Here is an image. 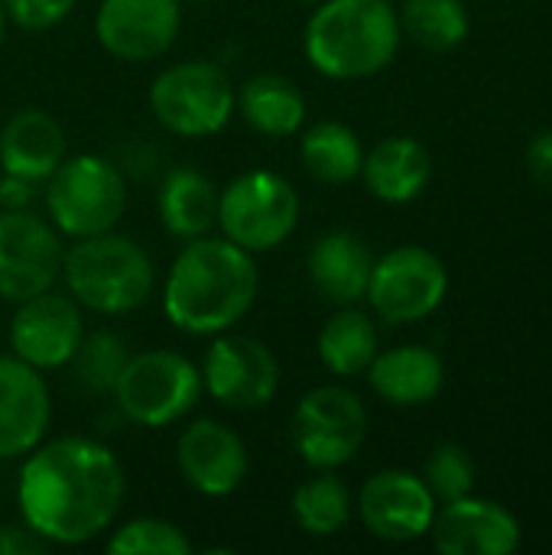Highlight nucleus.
<instances>
[{
    "label": "nucleus",
    "instance_id": "1",
    "mask_svg": "<svg viewBox=\"0 0 552 555\" xmlns=\"http://www.w3.org/2000/svg\"><path fill=\"white\" fill-rule=\"evenodd\" d=\"M127 478L114 452L85 436L39 442L20 472L23 524L46 543L78 546L104 533L120 514Z\"/></svg>",
    "mask_w": 552,
    "mask_h": 555
},
{
    "label": "nucleus",
    "instance_id": "2",
    "mask_svg": "<svg viewBox=\"0 0 552 555\" xmlns=\"http://www.w3.org/2000/svg\"><path fill=\"white\" fill-rule=\"evenodd\" d=\"M260 289L254 254L228 237L185 241L163 286L169 322L189 335H218L241 322Z\"/></svg>",
    "mask_w": 552,
    "mask_h": 555
},
{
    "label": "nucleus",
    "instance_id": "3",
    "mask_svg": "<svg viewBox=\"0 0 552 555\" xmlns=\"http://www.w3.org/2000/svg\"><path fill=\"white\" fill-rule=\"evenodd\" d=\"M403 29L387 0H322L306 23V59L316 72L355 81L387 68L400 49Z\"/></svg>",
    "mask_w": 552,
    "mask_h": 555
},
{
    "label": "nucleus",
    "instance_id": "4",
    "mask_svg": "<svg viewBox=\"0 0 552 555\" xmlns=\"http://www.w3.org/2000/svg\"><path fill=\"white\" fill-rule=\"evenodd\" d=\"M68 296L98 315H127L140 309L156 286L150 254L114 231L78 237L62 257Z\"/></svg>",
    "mask_w": 552,
    "mask_h": 555
},
{
    "label": "nucleus",
    "instance_id": "5",
    "mask_svg": "<svg viewBox=\"0 0 552 555\" xmlns=\"http://www.w3.org/2000/svg\"><path fill=\"white\" fill-rule=\"evenodd\" d=\"M46 208L55 231L68 237H94L114 231L127 205V182L104 156H72L46 179Z\"/></svg>",
    "mask_w": 552,
    "mask_h": 555
},
{
    "label": "nucleus",
    "instance_id": "6",
    "mask_svg": "<svg viewBox=\"0 0 552 555\" xmlns=\"http://www.w3.org/2000/svg\"><path fill=\"white\" fill-rule=\"evenodd\" d=\"M120 413L146 429L179 423L202 397V371L179 351H140L130 354L117 387Z\"/></svg>",
    "mask_w": 552,
    "mask_h": 555
},
{
    "label": "nucleus",
    "instance_id": "7",
    "mask_svg": "<svg viewBox=\"0 0 552 555\" xmlns=\"http://www.w3.org/2000/svg\"><path fill=\"white\" fill-rule=\"evenodd\" d=\"M234 104L238 91L231 78L205 59L169 65L150 85L153 117L179 137L218 133L231 120Z\"/></svg>",
    "mask_w": 552,
    "mask_h": 555
},
{
    "label": "nucleus",
    "instance_id": "8",
    "mask_svg": "<svg viewBox=\"0 0 552 555\" xmlns=\"http://www.w3.org/2000/svg\"><path fill=\"white\" fill-rule=\"evenodd\" d=\"M218 224L228 241L251 254L273 250L299 224V195L277 172H244L218 192Z\"/></svg>",
    "mask_w": 552,
    "mask_h": 555
},
{
    "label": "nucleus",
    "instance_id": "9",
    "mask_svg": "<svg viewBox=\"0 0 552 555\" xmlns=\"http://www.w3.org/2000/svg\"><path fill=\"white\" fill-rule=\"evenodd\" d=\"M290 436L309 468L335 472L361 452L368 439V410L348 387H316L299 400Z\"/></svg>",
    "mask_w": 552,
    "mask_h": 555
},
{
    "label": "nucleus",
    "instance_id": "10",
    "mask_svg": "<svg viewBox=\"0 0 552 555\" xmlns=\"http://www.w3.org/2000/svg\"><path fill=\"white\" fill-rule=\"evenodd\" d=\"M446 289H449L446 263L426 247L403 244L387 250L381 260H374L364 299L384 322L407 325L433 315L442 306Z\"/></svg>",
    "mask_w": 552,
    "mask_h": 555
},
{
    "label": "nucleus",
    "instance_id": "11",
    "mask_svg": "<svg viewBox=\"0 0 552 555\" xmlns=\"http://www.w3.org/2000/svg\"><path fill=\"white\" fill-rule=\"evenodd\" d=\"M62 241L55 224L29 208L0 211V296L26 302L49 293L62 273Z\"/></svg>",
    "mask_w": 552,
    "mask_h": 555
},
{
    "label": "nucleus",
    "instance_id": "12",
    "mask_svg": "<svg viewBox=\"0 0 552 555\" xmlns=\"http://www.w3.org/2000/svg\"><path fill=\"white\" fill-rule=\"evenodd\" d=\"M202 387L221 406L257 410L277 397L280 361L264 341L251 335H228L208 348L202 367Z\"/></svg>",
    "mask_w": 552,
    "mask_h": 555
},
{
    "label": "nucleus",
    "instance_id": "13",
    "mask_svg": "<svg viewBox=\"0 0 552 555\" xmlns=\"http://www.w3.org/2000/svg\"><path fill=\"white\" fill-rule=\"evenodd\" d=\"M182 0H101L98 42L120 62L159 59L182 29Z\"/></svg>",
    "mask_w": 552,
    "mask_h": 555
},
{
    "label": "nucleus",
    "instance_id": "14",
    "mask_svg": "<svg viewBox=\"0 0 552 555\" xmlns=\"http://www.w3.org/2000/svg\"><path fill=\"white\" fill-rule=\"evenodd\" d=\"M81 338H85V325H81L78 302L52 289L20 302L10 322L13 354L36 371L65 367Z\"/></svg>",
    "mask_w": 552,
    "mask_h": 555
},
{
    "label": "nucleus",
    "instance_id": "15",
    "mask_svg": "<svg viewBox=\"0 0 552 555\" xmlns=\"http://www.w3.org/2000/svg\"><path fill=\"white\" fill-rule=\"evenodd\" d=\"M358 514L377 540L410 543L429 533L436 517V498L420 475L387 468L368 478V485L361 488Z\"/></svg>",
    "mask_w": 552,
    "mask_h": 555
},
{
    "label": "nucleus",
    "instance_id": "16",
    "mask_svg": "<svg viewBox=\"0 0 552 555\" xmlns=\"http://www.w3.org/2000/svg\"><path fill=\"white\" fill-rule=\"evenodd\" d=\"M433 546L442 555H511L521 546L517 517L498 501L459 498L433 517Z\"/></svg>",
    "mask_w": 552,
    "mask_h": 555
},
{
    "label": "nucleus",
    "instance_id": "17",
    "mask_svg": "<svg viewBox=\"0 0 552 555\" xmlns=\"http://www.w3.org/2000/svg\"><path fill=\"white\" fill-rule=\"evenodd\" d=\"M182 478L205 498H228L247 478V449L241 436L215 420L192 423L176 446Z\"/></svg>",
    "mask_w": 552,
    "mask_h": 555
},
{
    "label": "nucleus",
    "instance_id": "18",
    "mask_svg": "<svg viewBox=\"0 0 552 555\" xmlns=\"http://www.w3.org/2000/svg\"><path fill=\"white\" fill-rule=\"evenodd\" d=\"M52 420V400L42 374L26 361L0 358V459L33 452Z\"/></svg>",
    "mask_w": 552,
    "mask_h": 555
},
{
    "label": "nucleus",
    "instance_id": "19",
    "mask_svg": "<svg viewBox=\"0 0 552 555\" xmlns=\"http://www.w3.org/2000/svg\"><path fill=\"white\" fill-rule=\"evenodd\" d=\"M306 270L312 286L335 306H355L368 296V283H371V270H374V257L368 250V244L351 234V231H329L322 234L309 257H306Z\"/></svg>",
    "mask_w": 552,
    "mask_h": 555
},
{
    "label": "nucleus",
    "instance_id": "20",
    "mask_svg": "<svg viewBox=\"0 0 552 555\" xmlns=\"http://www.w3.org/2000/svg\"><path fill=\"white\" fill-rule=\"evenodd\" d=\"M65 159V133L39 107L16 111L0 130V166L10 176H23L29 182L49 179Z\"/></svg>",
    "mask_w": 552,
    "mask_h": 555
},
{
    "label": "nucleus",
    "instance_id": "21",
    "mask_svg": "<svg viewBox=\"0 0 552 555\" xmlns=\"http://www.w3.org/2000/svg\"><path fill=\"white\" fill-rule=\"evenodd\" d=\"M361 176L374 198L387 205H407L426 192L433 179V156L413 137H387L364 153Z\"/></svg>",
    "mask_w": 552,
    "mask_h": 555
},
{
    "label": "nucleus",
    "instance_id": "22",
    "mask_svg": "<svg viewBox=\"0 0 552 555\" xmlns=\"http://www.w3.org/2000/svg\"><path fill=\"white\" fill-rule=\"evenodd\" d=\"M368 380L374 393L394 406H423L442 390L446 367L433 348L400 345L384 354H374Z\"/></svg>",
    "mask_w": 552,
    "mask_h": 555
},
{
    "label": "nucleus",
    "instance_id": "23",
    "mask_svg": "<svg viewBox=\"0 0 552 555\" xmlns=\"http://www.w3.org/2000/svg\"><path fill=\"white\" fill-rule=\"evenodd\" d=\"M159 221L179 241H195L218 224V189L198 169H172L156 195Z\"/></svg>",
    "mask_w": 552,
    "mask_h": 555
},
{
    "label": "nucleus",
    "instance_id": "24",
    "mask_svg": "<svg viewBox=\"0 0 552 555\" xmlns=\"http://www.w3.org/2000/svg\"><path fill=\"white\" fill-rule=\"evenodd\" d=\"M241 117L260 137H293L306 120L303 91L283 75H254L238 94Z\"/></svg>",
    "mask_w": 552,
    "mask_h": 555
},
{
    "label": "nucleus",
    "instance_id": "25",
    "mask_svg": "<svg viewBox=\"0 0 552 555\" xmlns=\"http://www.w3.org/2000/svg\"><path fill=\"white\" fill-rule=\"evenodd\" d=\"M377 354V328L368 312L342 306L319 332V358L338 377H358Z\"/></svg>",
    "mask_w": 552,
    "mask_h": 555
},
{
    "label": "nucleus",
    "instance_id": "26",
    "mask_svg": "<svg viewBox=\"0 0 552 555\" xmlns=\"http://www.w3.org/2000/svg\"><path fill=\"white\" fill-rule=\"evenodd\" d=\"M299 156H303V166L309 169V176H316L319 182H329V185L358 179L361 166H364V146L358 140V133L338 120H322V124L309 127L303 133Z\"/></svg>",
    "mask_w": 552,
    "mask_h": 555
},
{
    "label": "nucleus",
    "instance_id": "27",
    "mask_svg": "<svg viewBox=\"0 0 552 555\" xmlns=\"http://www.w3.org/2000/svg\"><path fill=\"white\" fill-rule=\"evenodd\" d=\"M400 29L426 52H449L468 36L462 0H400Z\"/></svg>",
    "mask_w": 552,
    "mask_h": 555
},
{
    "label": "nucleus",
    "instance_id": "28",
    "mask_svg": "<svg viewBox=\"0 0 552 555\" xmlns=\"http://www.w3.org/2000/svg\"><path fill=\"white\" fill-rule=\"evenodd\" d=\"M293 517L312 537L338 533L351 517V494L332 472H319L316 478L303 481L293 494Z\"/></svg>",
    "mask_w": 552,
    "mask_h": 555
},
{
    "label": "nucleus",
    "instance_id": "29",
    "mask_svg": "<svg viewBox=\"0 0 552 555\" xmlns=\"http://www.w3.org/2000/svg\"><path fill=\"white\" fill-rule=\"evenodd\" d=\"M130 351L124 345L120 335L114 332H94V335H85L68 361L72 367V380L75 387H81L88 397H104V393H114L117 387V377L127 364Z\"/></svg>",
    "mask_w": 552,
    "mask_h": 555
},
{
    "label": "nucleus",
    "instance_id": "30",
    "mask_svg": "<svg viewBox=\"0 0 552 555\" xmlns=\"http://www.w3.org/2000/svg\"><path fill=\"white\" fill-rule=\"evenodd\" d=\"M107 553L111 555H189L192 543L189 537L169 524V520H156V517H140L124 524L111 540H107Z\"/></svg>",
    "mask_w": 552,
    "mask_h": 555
},
{
    "label": "nucleus",
    "instance_id": "31",
    "mask_svg": "<svg viewBox=\"0 0 552 555\" xmlns=\"http://www.w3.org/2000/svg\"><path fill=\"white\" fill-rule=\"evenodd\" d=\"M423 481L439 504L459 501V498L472 494V488H475V462L468 459V452L462 446L442 442L426 459Z\"/></svg>",
    "mask_w": 552,
    "mask_h": 555
},
{
    "label": "nucleus",
    "instance_id": "32",
    "mask_svg": "<svg viewBox=\"0 0 552 555\" xmlns=\"http://www.w3.org/2000/svg\"><path fill=\"white\" fill-rule=\"evenodd\" d=\"M3 7L23 29H52L75 10V0H3Z\"/></svg>",
    "mask_w": 552,
    "mask_h": 555
},
{
    "label": "nucleus",
    "instance_id": "33",
    "mask_svg": "<svg viewBox=\"0 0 552 555\" xmlns=\"http://www.w3.org/2000/svg\"><path fill=\"white\" fill-rule=\"evenodd\" d=\"M527 172L530 179L552 195V130H543L527 146Z\"/></svg>",
    "mask_w": 552,
    "mask_h": 555
},
{
    "label": "nucleus",
    "instance_id": "34",
    "mask_svg": "<svg viewBox=\"0 0 552 555\" xmlns=\"http://www.w3.org/2000/svg\"><path fill=\"white\" fill-rule=\"evenodd\" d=\"M49 543L23 527H0V555H39Z\"/></svg>",
    "mask_w": 552,
    "mask_h": 555
},
{
    "label": "nucleus",
    "instance_id": "35",
    "mask_svg": "<svg viewBox=\"0 0 552 555\" xmlns=\"http://www.w3.org/2000/svg\"><path fill=\"white\" fill-rule=\"evenodd\" d=\"M33 185H36V182L7 172V176L0 179V208H3V211L29 208V202H33Z\"/></svg>",
    "mask_w": 552,
    "mask_h": 555
},
{
    "label": "nucleus",
    "instance_id": "36",
    "mask_svg": "<svg viewBox=\"0 0 552 555\" xmlns=\"http://www.w3.org/2000/svg\"><path fill=\"white\" fill-rule=\"evenodd\" d=\"M7 23H10V16H7V7H3V0H0V42H3V36H7Z\"/></svg>",
    "mask_w": 552,
    "mask_h": 555
},
{
    "label": "nucleus",
    "instance_id": "37",
    "mask_svg": "<svg viewBox=\"0 0 552 555\" xmlns=\"http://www.w3.org/2000/svg\"><path fill=\"white\" fill-rule=\"evenodd\" d=\"M299 3H322V0H299Z\"/></svg>",
    "mask_w": 552,
    "mask_h": 555
},
{
    "label": "nucleus",
    "instance_id": "38",
    "mask_svg": "<svg viewBox=\"0 0 552 555\" xmlns=\"http://www.w3.org/2000/svg\"><path fill=\"white\" fill-rule=\"evenodd\" d=\"M189 3H205V0H189Z\"/></svg>",
    "mask_w": 552,
    "mask_h": 555
},
{
    "label": "nucleus",
    "instance_id": "39",
    "mask_svg": "<svg viewBox=\"0 0 552 555\" xmlns=\"http://www.w3.org/2000/svg\"><path fill=\"white\" fill-rule=\"evenodd\" d=\"M387 3H400V0H387Z\"/></svg>",
    "mask_w": 552,
    "mask_h": 555
}]
</instances>
